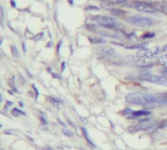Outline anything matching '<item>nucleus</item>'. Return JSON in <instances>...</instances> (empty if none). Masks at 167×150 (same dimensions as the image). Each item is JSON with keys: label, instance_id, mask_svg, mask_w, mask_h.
I'll list each match as a JSON object with an SVG mask.
<instances>
[{"label": "nucleus", "instance_id": "obj_1", "mask_svg": "<svg viewBox=\"0 0 167 150\" xmlns=\"http://www.w3.org/2000/svg\"><path fill=\"white\" fill-rule=\"evenodd\" d=\"M92 19L98 25L105 28L114 30V28H118L120 25V24L110 16H94V17H92Z\"/></svg>", "mask_w": 167, "mask_h": 150}, {"label": "nucleus", "instance_id": "obj_2", "mask_svg": "<svg viewBox=\"0 0 167 150\" xmlns=\"http://www.w3.org/2000/svg\"><path fill=\"white\" fill-rule=\"evenodd\" d=\"M126 22L139 28H149L153 25L152 19L144 16H132L126 19Z\"/></svg>", "mask_w": 167, "mask_h": 150}, {"label": "nucleus", "instance_id": "obj_3", "mask_svg": "<svg viewBox=\"0 0 167 150\" xmlns=\"http://www.w3.org/2000/svg\"><path fill=\"white\" fill-rule=\"evenodd\" d=\"M141 79L144 82H152V84H155L158 85H167V76H155L149 72L143 73L142 76H141Z\"/></svg>", "mask_w": 167, "mask_h": 150}, {"label": "nucleus", "instance_id": "obj_4", "mask_svg": "<svg viewBox=\"0 0 167 150\" xmlns=\"http://www.w3.org/2000/svg\"><path fill=\"white\" fill-rule=\"evenodd\" d=\"M133 6L139 12L146 13V14H155L157 12V9L155 7H153L149 3H146L142 1H135L133 3Z\"/></svg>", "mask_w": 167, "mask_h": 150}, {"label": "nucleus", "instance_id": "obj_5", "mask_svg": "<svg viewBox=\"0 0 167 150\" xmlns=\"http://www.w3.org/2000/svg\"><path fill=\"white\" fill-rule=\"evenodd\" d=\"M160 52H161V49H160V47L155 46V47H152V48L142 50L141 52H139L138 56H141L144 60V61H146V60L152 59V58H153V57L157 56Z\"/></svg>", "mask_w": 167, "mask_h": 150}, {"label": "nucleus", "instance_id": "obj_6", "mask_svg": "<svg viewBox=\"0 0 167 150\" xmlns=\"http://www.w3.org/2000/svg\"><path fill=\"white\" fill-rule=\"evenodd\" d=\"M97 52L101 55L105 56H113L116 54V50L112 47H107V46H100L97 48Z\"/></svg>", "mask_w": 167, "mask_h": 150}, {"label": "nucleus", "instance_id": "obj_7", "mask_svg": "<svg viewBox=\"0 0 167 150\" xmlns=\"http://www.w3.org/2000/svg\"><path fill=\"white\" fill-rule=\"evenodd\" d=\"M149 115L150 112L147 110H138V111H134L131 116H129L128 118H142V117L149 116Z\"/></svg>", "mask_w": 167, "mask_h": 150}, {"label": "nucleus", "instance_id": "obj_8", "mask_svg": "<svg viewBox=\"0 0 167 150\" xmlns=\"http://www.w3.org/2000/svg\"><path fill=\"white\" fill-rule=\"evenodd\" d=\"M127 49H140V50H144L147 49V43H139V44H135V45H129L126 46Z\"/></svg>", "mask_w": 167, "mask_h": 150}, {"label": "nucleus", "instance_id": "obj_9", "mask_svg": "<svg viewBox=\"0 0 167 150\" xmlns=\"http://www.w3.org/2000/svg\"><path fill=\"white\" fill-rule=\"evenodd\" d=\"M109 11H110V13H111L112 15L116 16V17H118V18L124 17V16L127 14L126 12L123 11V10H121V9H109Z\"/></svg>", "mask_w": 167, "mask_h": 150}, {"label": "nucleus", "instance_id": "obj_10", "mask_svg": "<svg viewBox=\"0 0 167 150\" xmlns=\"http://www.w3.org/2000/svg\"><path fill=\"white\" fill-rule=\"evenodd\" d=\"M89 40L91 41L92 43L94 44H101L105 42V39L100 36H89Z\"/></svg>", "mask_w": 167, "mask_h": 150}, {"label": "nucleus", "instance_id": "obj_11", "mask_svg": "<svg viewBox=\"0 0 167 150\" xmlns=\"http://www.w3.org/2000/svg\"><path fill=\"white\" fill-rule=\"evenodd\" d=\"M82 132H83V135L85 136V138L86 139V141H88V143L89 145L92 146V147H95V145H94V143L92 142V138H89V133H88V130H86L85 127H82Z\"/></svg>", "mask_w": 167, "mask_h": 150}, {"label": "nucleus", "instance_id": "obj_12", "mask_svg": "<svg viewBox=\"0 0 167 150\" xmlns=\"http://www.w3.org/2000/svg\"><path fill=\"white\" fill-rule=\"evenodd\" d=\"M158 64L163 67H165V68H167V53L164 54V55H162L161 57H159Z\"/></svg>", "mask_w": 167, "mask_h": 150}, {"label": "nucleus", "instance_id": "obj_13", "mask_svg": "<svg viewBox=\"0 0 167 150\" xmlns=\"http://www.w3.org/2000/svg\"><path fill=\"white\" fill-rule=\"evenodd\" d=\"M12 115L14 117H19L20 115H25V112L21 111L20 109H18V108H15V109L12 110Z\"/></svg>", "mask_w": 167, "mask_h": 150}, {"label": "nucleus", "instance_id": "obj_14", "mask_svg": "<svg viewBox=\"0 0 167 150\" xmlns=\"http://www.w3.org/2000/svg\"><path fill=\"white\" fill-rule=\"evenodd\" d=\"M11 51H12L13 56H14L15 58H19V57H20V54H19V51H18L17 47H16V46L12 45L11 46Z\"/></svg>", "mask_w": 167, "mask_h": 150}, {"label": "nucleus", "instance_id": "obj_15", "mask_svg": "<svg viewBox=\"0 0 167 150\" xmlns=\"http://www.w3.org/2000/svg\"><path fill=\"white\" fill-rule=\"evenodd\" d=\"M86 11H98L99 10V7L97 6H94V5H88L86 6Z\"/></svg>", "mask_w": 167, "mask_h": 150}, {"label": "nucleus", "instance_id": "obj_16", "mask_svg": "<svg viewBox=\"0 0 167 150\" xmlns=\"http://www.w3.org/2000/svg\"><path fill=\"white\" fill-rule=\"evenodd\" d=\"M101 1H104V2H107V3H115V4H117V3L126 2V0H101Z\"/></svg>", "mask_w": 167, "mask_h": 150}, {"label": "nucleus", "instance_id": "obj_17", "mask_svg": "<svg viewBox=\"0 0 167 150\" xmlns=\"http://www.w3.org/2000/svg\"><path fill=\"white\" fill-rule=\"evenodd\" d=\"M133 112H134V111L132 110V109H130V108H126V109H124V110H123V114H124V115H126L127 117L131 116L132 113H133Z\"/></svg>", "mask_w": 167, "mask_h": 150}, {"label": "nucleus", "instance_id": "obj_18", "mask_svg": "<svg viewBox=\"0 0 167 150\" xmlns=\"http://www.w3.org/2000/svg\"><path fill=\"white\" fill-rule=\"evenodd\" d=\"M62 132H63L64 135H66L67 136H73V133H72V132H70L69 130L64 129V130H62Z\"/></svg>", "mask_w": 167, "mask_h": 150}, {"label": "nucleus", "instance_id": "obj_19", "mask_svg": "<svg viewBox=\"0 0 167 150\" xmlns=\"http://www.w3.org/2000/svg\"><path fill=\"white\" fill-rule=\"evenodd\" d=\"M155 36V33H149V34H146V36H144V38H146V37H153Z\"/></svg>", "mask_w": 167, "mask_h": 150}, {"label": "nucleus", "instance_id": "obj_20", "mask_svg": "<svg viewBox=\"0 0 167 150\" xmlns=\"http://www.w3.org/2000/svg\"><path fill=\"white\" fill-rule=\"evenodd\" d=\"M4 20V10H3V7H1V22Z\"/></svg>", "mask_w": 167, "mask_h": 150}, {"label": "nucleus", "instance_id": "obj_21", "mask_svg": "<svg viewBox=\"0 0 167 150\" xmlns=\"http://www.w3.org/2000/svg\"><path fill=\"white\" fill-rule=\"evenodd\" d=\"M161 74L164 76H167V68H165L164 70H162V71H161Z\"/></svg>", "mask_w": 167, "mask_h": 150}, {"label": "nucleus", "instance_id": "obj_22", "mask_svg": "<svg viewBox=\"0 0 167 150\" xmlns=\"http://www.w3.org/2000/svg\"><path fill=\"white\" fill-rule=\"evenodd\" d=\"M11 105H12V102H11V101L7 102V103H6V105H5V109H6V108H7V107L11 106Z\"/></svg>", "mask_w": 167, "mask_h": 150}, {"label": "nucleus", "instance_id": "obj_23", "mask_svg": "<svg viewBox=\"0 0 167 150\" xmlns=\"http://www.w3.org/2000/svg\"><path fill=\"white\" fill-rule=\"evenodd\" d=\"M43 150H54V149L51 148L50 146H44V147H43Z\"/></svg>", "mask_w": 167, "mask_h": 150}, {"label": "nucleus", "instance_id": "obj_24", "mask_svg": "<svg viewBox=\"0 0 167 150\" xmlns=\"http://www.w3.org/2000/svg\"><path fill=\"white\" fill-rule=\"evenodd\" d=\"M65 70V63H62V66H61V71H64Z\"/></svg>", "mask_w": 167, "mask_h": 150}]
</instances>
